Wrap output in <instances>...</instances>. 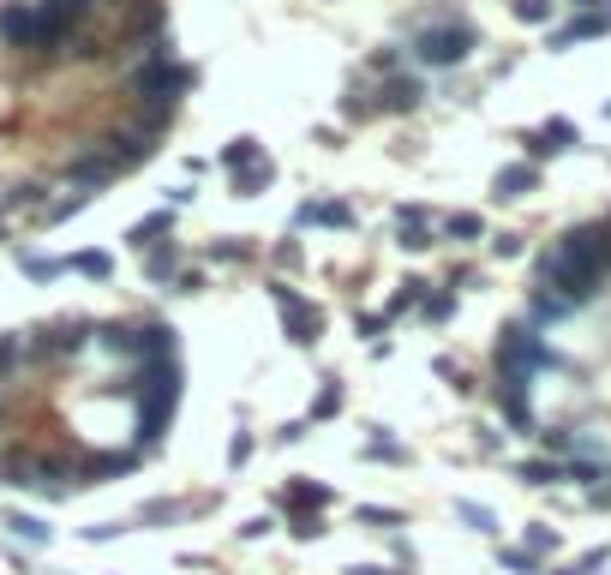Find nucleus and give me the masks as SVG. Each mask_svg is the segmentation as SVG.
<instances>
[{
    "label": "nucleus",
    "mask_w": 611,
    "mask_h": 575,
    "mask_svg": "<svg viewBox=\"0 0 611 575\" xmlns=\"http://www.w3.org/2000/svg\"><path fill=\"white\" fill-rule=\"evenodd\" d=\"M270 300H276V312H282L288 342L312 348V342H318V330H324V312H318L312 300H300V288H288V282H276V288H270Z\"/></svg>",
    "instance_id": "nucleus-6"
},
{
    "label": "nucleus",
    "mask_w": 611,
    "mask_h": 575,
    "mask_svg": "<svg viewBox=\"0 0 611 575\" xmlns=\"http://www.w3.org/2000/svg\"><path fill=\"white\" fill-rule=\"evenodd\" d=\"M306 426H312V420H288V426H282V444H300V438H306Z\"/></svg>",
    "instance_id": "nucleus-47"
},
{
    "label": "nucleus",
    "mask_w": 611,
    "mask_h": 575,
    "mask_svg": "<svg viewBox=\"0 0 611 575\" xmlns=\"http://www.w3.org/2000/svg\"><path fill=\"white\" fill-rule=\"evenodd\" d=\"M450 312H456V294H450V288H438V294L426 288V300H420V318H426V324H450Z\"/></svg>",
    "instance_id": "nucleus-28"
},
{
    "label": "nucleus",
    "mask_w": 611,
    "mask_h": 575,
    "mask_svg": "<svg viewBox=\"0 0 611 575\" xmlns=\"http://www.w3.org/2000/svg\"><path fill=\"white\" fill-rule=\"evenodd\" d=\"M66 180H72V186H84V192H90V186H108V180H114V162H108L102 150H84V156H72V162H66Z\"/></svg>",
    "instance_id": "nucleus-14"
},
{
    "label": "nucleus",
    "mask_w": 611,
    "mask_h": 575,
    "mask_svg": "<svg viewBox=\"0 0 611 575\" xmlns=\"http://www.w3.org/2000/svg\"><path fill=\"white\" fill-rule=\"evenodd\" d=\"M570 312H576L570 300H558L552 288H540V282H534V318H528L534 330H540V324H558V318H570Z\"/></svg>",
    "instance_id": "nucleus-21"
},
{
    "label": "nucleus",
    "mask_w": 611,
    "mask_h": 575,
    "mask_svg": "<svg viewBox=\"0 0 611 575\" xmlns=\"http://www.w3.org/2000/svg\"><path fill=\"white\" fill-rule=\"evenodd\" d=\"M228 462H234V468H246V462H252V438H246V432L228 444Z\"/></svg>",
    "instance_id": "nucleus-41"
},
{
    "label": "nucleus",
    "mask_w": 611,
    "mask_h": 575,
    "mask_svg": "<svg viewBox=\"0 0 611 575\" xmlns=\"http://www.w3.org/2000/svg\"><path fill=\"white\" fill-rule=\"evenodd\" d=\"M0 240H6V222H0Z\"/></svg>",
    "instance_id": "nucleus-51"
},
{
    "label": "nucleus",
    "mask_w": 611,
    "mask_h": 575,
    "mask_svg": "<svg viewBox=\"0 0 611 575\" xmlns=\"http://www.w3.org/2000/svg\"><path fill=\"white\" fill-rule=\"evenodd\" d=\"M276 264H288V270H300V246H294V240H282V246H276Z\"/></svg>",
    "instance_id": "nucleus-44"
},
{
    "label": "nucleus",
    "mask_w": 611,
    "mask_h": 575,
    "mask_svg": "<svg viewBox=\"0 0 611 575\" xmlns=\"http://www.w3.org/2000/svg\"><path fill=\"white\" fill-rule=\"evenodd\" d=\"M606 30H611V6H606V12H582V18L558 24L546 48H558V54H564V48H576V42H588V36H606Z\"/></svg>",
    "instance_id": "nucleus-12"
},
{
    "label": "nucleus",
    "mask_w": 611,
    "mask_h": 575,
    "mask_svg": "<svg viewBox=\"0 0 611 575\" xmlns=\"http://www.w3.org/2000/svg\"><path fill=\"white\" fill-rule=\"evenodd\" d=\"M252 162H264V150H258V138H234V144L222 150V168H234V174H240V168H252Z\"/></svg>",
    "instance_id": "nucleus-25"
},
{
    "label": "nucleus",
    "mask_w": 611,
    "mask_h": 575,
    "mask_svg": "<svg viewBox=\"0 0 611 575\" xmlns=\"http://www.w3.org/2000/svg\"><path fill=\"white\" fill-rule=\"evenodd\" d=\"M402 60H408L402 48H372V72H384V78H396V72H402Z\"/></svg>",
    "instance_id": "nucleus-38"
},
{
    "label": "nucleus",
    "mask_w": 611,
    "mask_h": 575,
    "mask_svg": "<svg viewBox=\"0 0 611 575\" xmlns=\"http://www.w3.org/2000/svg\"><path fill=\"white\" fill-rule=\"evenodd\" d=\"M606 480H611V468H606ZM594 498H606V504H611V486H606V492H594Z\"/></svg>",
    "instance_id": "nucleus-49"
},
{
    "label": "nucleus",
    "mask_w": 611,
    "mask_h": 575,
    "mask_svg": "<svg viewBox=\"0 0 611 575\" xmlns=\"http://www.w3.org/2000/svg\"><path fill=\"white\" fill-rule=\"evenodd\" d=\"M330 504H336V492H330V486H318V480H306V474L282 486V510H288L294 522H300V516H318V510H330Z\"/></svg>",
    "instance_id": "nucleus-9"
},
{
    "label": "nucleus",
    "mask_w": 611,
    "mask_h": 575,
    "mask_svg": "<svg viewBox=\"0 0 611 575\" xmlns=\"http://www.w3.org/2000/svg\"><path fill=\"white\" fill-rule=\"evenodd\" d=\"M456 516H462L474 534H498V516H492L486 504H474V498H462V504H456Z\"/></svg>",
    "instance_id": "nucleus-31"
},
{
    "label": "nucleus",
    "mask_w": 611,
    "mask_h": 575,
    "mask_svg": "<svg viewBox=\"0 0 611 575\" xmlns=\"http://www.w3.org/2000/svg\"><path fill=\"white\" fill-rule=\"evenodd\" d=\"M606 114H611V108H606Z\"/></svg>",
    "instance_id": "nucleus-52"
},
{
    "label": "nucleus",
    "mask_w": 611,
    "mask_h": 575,
    "mask_svg": "<svg viewBox=\"0 0 611 575\" xmlns=\"http://www.w3.org/2000/svg\"><path fill=\"white\" fill-rule=\"evenodd\" d=\"M138 258H144V276H150V282H174L180 246H174V240H162V246H150V252H138Z\"/></svg>",
    "instance_id": "nucleus-20"
},
{
    "label": "nucleus",
    "mask_w": 611,
    "mask_h": 575,
    "mask_svg": "<svg viewBox=\"0 0 611 575\" xmlns=\"http://www.w3.org/2000/svg\"><path fill=\"white\" fill-rule=\"evenodd\" d=\"M522 144H528V156L540 162V156H558V150H570V144H582V132H576L570 120H546V126H540V132H528Z\"/></svg>",
    "instance_id": "nucleus-13"
},
{
    "label": "nucleus",
    "mask_w": 611,
    "mask_h": 575,
    "mask_svg": "<svg viewBox=\"0 0 611 575\" xmlns=\"http://www.w3.org/2000/svg\"><path fill=\"white\" fill-rule=\"evenodd\" d=\"M552 366H564V360L546 348V336L534 324H504L498 330V378H534V372H552Z\"/></svg>",
    "instance_id": "nucleus-4"
},
{
    "label": "nucleus",
    "mask_w": 611,
    "mask_h": 575,
    "mask_svg": "<svg viewBox=\"0 0 611 575\" xmlns=\"http://www.w3.org/2000/svg\"><path fill=\"white\" fill-rule=\"evenodd\" d=\"M534 378H498V408L516 432H534V396H528Z\"/></svg>",
    "instance_id": "nucleus-10"
},
{
    "label": "nucleus",
    "mask_w": 611,
    "mask_h": 575,
    "mask_svg": "<svg viewBox=\"0 0 611 575\" xmlns=\"http://www.w3.org/2000/svg\"><path fill=\"white\" fill-rule=\"evenodd\" d=\"M102 336V348H114V354H132V360H174V330L168 324H108V330H96Z\"/></svg>",
    "instance_id": "nucleus-5"
},
{
    "label": "nucleus",
    "mask_w": 611,
    "mask_h": 575,
    "mask_svg": "<svg viewBox=\"0 0 611 575\" xmlns=\"http://www.w3.org/2000/svg\"><path fill=\"white\" fill-rule=\"evenodd\" d=\"M204 288V276L198 270H186V276H174V294H198Z\"/></svg>",
    "instance_id": "nucleus-45"
},
{
    "label": "nucleus",
    "mask_w": 611,
    "mask_h": 575,
    "mask_svg": "<svg viewBox=\"0 0 611 575\" xmlns=\"http://www.w3.org/2000/svg\"><path fill=\"white\" fill-rule=\"evenodd\" d=\"M18 354H24V342H18V336H0V372H12Z\"/></svg>",
    "instance_id": "nucleus-40"
},
{
    "label": "nucleus",
    "mask_w": 611,
    "mask_h": 575,
    "mask_svg": "<svg viewBox=\"0 0 611 575\" xmlns=\"http://www.w3.org/2000/svg\"><path fill=\"white\" fill-rule=\"evenodd\" d=\"M492 252H498V258H522V234H504V240H492Z\"/></svg>",
    "instance_id": "nucleus-42"
},
{
    "label": "nucleus",
    "mask_w": 611,
    "mask_h": 575,
    "mask_svg": "<svg viewBox=\"0 0 611 575\" xmlns=\"http://www.w3.org/2000/svg\"><path fill=\"white\" fill-rule=\"evenodd\" d=\"M516 480H522V486H558V480H564V462H546V456L516 462Z\"/></svg>",
    "instance_id": "nucleus-22"
},
{
    "label": "nucleus",
    "mask_w": 611,
    "mask_h": 575,
    "mask_svg": "<svg viewBox=\"0 0 611 575\" xmlns=\"http://www.w3.org/2000/svg\"><path fill=\"white\" fill-rule=\"evenodd\" d=\"M0 42L36 48V6H0Z\"/></svg>",
    "instance_id": "nucleus-16"
},
{
    "label": "nucleus",
    "mask_w": 611,
    "mask_h": 575,
    "mask_svg": "<svg viewBox=\"0 0 611 575\" xmlns=\"http://www.w3.org/2000/svg\"><path fill=\"white\" fill-rule=\"evenodd\" d=\"M516 18L522 24H546L552 18V0H516Z\"/></svg>",
    "instance_id": "nucleus-39"
},
{
    "label": "nucleus",
    "mask_w": 611,
    "mask_h": 575,
    "mask_svg": "<svg viewBox=\"0 0 611 575\" xmlns=\"http://www.w3.org/2000/svg\"><path fill=\"white\" fill-rule=\"evenodd\" d=\"M126 468H138V450H126V456H90V462H78V480L90 486V480H114V474H126Z\"/></svg>",
    "instance_id": "nucleus-19"
},
{
    "label": "nucleus",
    "mask_w": 611,
    "mask_h": 575,
    "mask_svg": "<svg viewBox=\"0 0 611 575\" xmlns=\"http://www.w3.org/2000/svg\"><path fill=\"white\" fill-rule=\"evenodd\" d=\"M534 186H540V168H534V162H504V168L492 174V198H504V204L528 198Z\"/></svg>",
    "instance_id": "nucleus-11"
},
{
    "label": "nucleus",
    "mask_w": 611,
    "mask_h": 575,
    "mask_svg": "<svg viewBox=\"0 0 611 575\" xmlns=\"http://www.w3.org/2000/svg\"><path fill=\"white\" fill-rule=\"evenodd\" d=\"M444 234L450 240H486V222L474 210H456V216H444Z\"/></svg>",
    "instance_id": "nucleus-26"
},
{
    "label": "nucleus",
    "mask_w": 611,
    "mask_h": 575,
    "mask_svg": "<svg viewBox=\"0 0 611 575\" xmlns=\"http://www.w3.org/2000/svg\"><path fill=\"white\" fill-rule=\"evenodd\" d=\"M318 534H324V522H318V516H300V522H294V540H318Z\"/></svg>",
    "instance_id": "nucleus-43"
},
{
    "label": "nucleus",
    "mask_w": 611,
    "mask_h": 575,
    "mask_svg": "<svg viewBox=\"0 0 611 575\" xmlns=\"http://www.w3.org/2000/svg\"><path fill=\"white\" fill-rule=\"evenodd\" d=\"M180 510H186V504H174V498H162V504H144V510H138V522H144V528H162V522H174Z\"/></svg>",
    "instance_id": "nucleus-35"
},
{
    "label": "nucleus",
    "mask_w": 611,
    "mask_h": 575,
    "mask_svg": "<svg viewBox=\"0 0 611 575\" xmlns=\"http://www.w3.org/2000/svg\"><path fill=\"white\" fill-rule=\"evenodd\" d=\"M420 96H426V84H420L414 72H396V78L378 84V102H372V108H378V114H414Z\"/></svg>",
    "instance_id": "nucleus-8"
},
{
    "label": "nucleus",
    "mask_w": 611,
    "mask_h": 575,
    "mask_svg": "<svg viewBox=\"0 0 611 575\" xmlns=\"http://www.w3.org/2000/svg\"><path fill=\"white\" fill-rule=\"evenodd\" d=\"M294 222H300V228H312V222H324V228H348L354 210H348L342 198H306V204L294 210Z\"/></svg>",
    "instance_id": "nucleus-15"
},
{
    "label": "nucleus",
    "mask_w": 611,
    "mask_h": 575,
    "mask_svg": "<svg viewBox=\"0 0 611 575\" xmlns=\"http://www.w3.org/2000/svg\"><path fill=\"white\" fill-rule=\"evenodd\" d=\"M270 180H276V168H270V156H264V162H252V168H240V174H234V192H240V198H258Z\"/></svg>",
    "instance_id": "nucleus-23"
},
{
    "label": "nucleus",
    "mask_w": 611,
    "mask_h": 575,
    "mask_svg": "<svg viewBox=\"0 0 611 575\" xmlns=\"http://www.w3.org/2000/svg\"><path fill=\"white\" fill-rule=\"evenodd\" d=\"M96 150H102V156L114 162V174H126V168H138V162H150V156H156V138L132 126V132H108V138H102Z\"/></svg>",
    "instance_id": "nucleus-7"
},
{
    "label": "nucleus",
    "mask_w": 611,
    "mask_h": 575,
    "mask_svg": "<svg viewBox=\"0 0 611 575\" xmlns=\"http://www.w3.org/2000/svg\"><path fill=\"white\" fill-rule=\"evenodd\" d=\"M522 552H528V558H546V552H558V528L534 522V528H528V540H522Z\"/></svg>",
    "instance_id": "nucleus-32"
},
{
    "label": "nucleus",
    "mask_w": 611,
    "mask_h": 575,
    "mask_svg": "<svg viewBox=\"0 0 611 575\" xmlns=\"http://www.w3.org/2000/svg\"><path fill=\"white\" fill-rule=\"evenodd\" d=\"M498 564H504V570H516V575H546V570H540V558H528L522 546H504V552H498Z\"/></svg>",
    "instance_id": "nucleus-34"
},
{
    "label": "nucleus",
    "mask_w": 611,
    "mask_h": 575,
    "mask_svg": "<svg viewBox=\"0 0 611 575\" xmlns=\"http://www.w3.org/2000/svg\"><path fill=\"white\" fill-rule=\"evenodd\" d=\"M360 522H366V528H378V534H390V528H402V510H378V504H366V510H360Z\"/></svg>",
    "instance_id": "nucleus-37"
},
{
    "label": "nucleus",
    "mask_w": 611,
    "mask_h": 575,
    "mask_svg": "<svg viewBox=\"0 0 611 575\" xmlns=\"http://www.w3.org/2000/svg\"><path fill=\"white\" fill-rule=\"evenodd\" d=\"M270 528H276V522H270V516H252V522H246V528H240V534H246V540H264V534H270Z\"/></svg>",
    "instance_id": "nucleus-46"
},
{
    "label": "nucleus",
    "mask_w": 611,
    "mask_h": 575,
    "mask_svg": "<svg viewBox=\"0 0 611 575\" xmlns=\"http://www.w3.org/2000/svg\"><path fill=\"white\" fill-rule=\"evenodd\" d=\"M420 300H426V282H420V276H408V282L396 288V300L384 306V324H390V318H402V312H414Z\"/></svg>",
    "instance_id": "nucleus-24"
},
{
    "label": "nucleus",
    "mask_w": 611,
    "mask_h": 575,
    "mask_svg": "<svg viewBox=\"0 0 611 575\" xmlns=\"http://www.w3.org/2000/svg\"><path fill=\"white\" fill-rule=\"evenodd\" d=\"M6 528H12L24 546H48V528H42L36 516H6Z\"/></svg>",
    "instance_id": "nucleus-33"
},
{
    "label": "nucleus",
    "mask_w": 611,
    "mask_h": 575,
    "mask_svg": "<svg viewBox=\"0 0 611 575\" xmlns=\"http://www.w3.org/2000/svg\"><path fill=\"white\" fill-rule=\"evenodd\" d=\"M114 390H132L138 396V456H150L180 408V360H150L138 366L132 378H120Z\"/></svg>",
    "instance_id": "nucleus-1"
},
{
    "label": "nucleus",
    "mask_w": 611,
    "mask_h": 575,
    "mask_svg": "<svg viewBox=\"0 0 611 575\" xmlns=\"http://www.w3.org/2000/svg\"><path fill=\"white\" fill-rule=\"evenodd\" d=\"M474 48H480V36H474L468 18H438V24H426V30L414 36L408 54H414L420 66H432V72H450V66H462Z\"/></svg>",
    "instance_id": "nucleus-3"
},
{
    "label": "nucleus",
    "mask_w": 611,
    "mask_h": 575,
    "mask_svg": "<svg viewBox=\"0 0 611 575\" xmlns=\"http://www.w3.org/2000/svg\"><path fill=\"white\" fill-rule=\"evenodd\" d=\"M174 228V210H156V216H144V222H132V234H126V246L132 252H150V246H162V234Z\"/></svg>",
    "instance_id": "nucleus-18"
},
{
    "label": "nucleus",
    "mask_w": 611,
    "mask_h": 575,
    "mask_svg": "<svg viewBox=\"0 0 611 575\" xmlns=\"http://www.w3.org/2000/svg\"><path fill=\"white\" fill-rule=\"evenodd\" d=\"M396 222H402V252H426V246L438 240V234L426 228V210H420V204H402Z\"/></svg>",
    "instance_id": "nucleus-17"
},
{
    "label": "nucleus",
    "mask_w": 611,
    "mask_h": 575,
    "mask_svg": "<svg viewBox=\"0 0 611 575\" xmlns=\"http://www.w3.org/2000/svg\"><path fill=\"white\" fill-rule=\"evenodd\" d=\"M546 575H582V570H576V564H570V570H546Z\"/></svg>",
    "instance_id": "nucleus-50"
},
{
    "label": "nucleus",
    "mask_w": 611,
    "mask_h": 575,
    "mask_svg": "<svg viewBox=\"0 0 611 575\" xmlns=\"http://www.w3.org/2000/svg\"><path fill=\"white\" fill-rule=\"evenodd\" d=\"M192 84H198V72H192V66H180V60L168 54V36H162V42H150V48H144V60L132 66V90H138L144 102H168V108H174V102H180V90H192Z\"/></svg>",
    "instance_id": "nucleus-2"
},
{
    "label": "nucleus",
    "mask_w": 611,
    "mask_h": 575,
    "mask_svg": "<svg viewBox=\"0 0 611 575\" xmlns=\"http://www.w3.org/2000/svg\"><path fill=\"white\" fill-rule=\"evenodd\" d=\"M366 456H372V462H408V450H402L396 438H384V432H378V438L366 444Z\"/></svg>",
    "instance_id": "nucleus-36"
},
{
    "label": "nucleus",
    "mask_w": 611,
    "mask_h": 575,
    "mask_svg": "<svg viewBox=\"0 0 611 575\" xmlns=\"http://www.w3.org/2000/svg\"><path fill=\"white\" fill-rule=\"evenodd\" d=\"M570 6H576V12H600V0H570Z\"/></svg>",
    "instance_id": "nucleus-48"
},
{
    "label": "nucleus",
    "mask_w": 611,
    "mask_h": 575,
    "mask_svg": "<svg viewBox=\"0 0 611 575\" xmlns=\"http://www.w3.org/2000/svg\"><path fill=\"white\" fill-rule=\"evenodd\" d=\"M18 264H24V276H30V282H54V276H66V264H60V258H36V252H18Z\"/></svg>",
    "instance_id": "nucleus-30"
},
{
    "label": "nucleus",
    "mask_w": 611,
    "mask_h": 575,
    "mask_svg": "<svg viewBox=\"0 0 611 575\" xmlns=\"http://www.w3.org/2000/svg\"><path fill=\"white\" fill-rule=\"evenodd\" d=\"M66 270H78V276H96V282H108L114 258H108V252H72V258H66Z\"/></svg>",
    "instance_id": "nucleus-27"
},
{
    "label": "nucleus",
    "mask_w": 611,
    "mask_h": 575,
    "mask_svg": "<svg viewBox=\"0 0 611 575\" xmlns=\"http://www.w3.org/2000/svg\"><path fill=\"white\" fill-rule=\"evenodd\" d=\"M330 414H342V384H336V378H324V384H318V396H312V414H306V420H330Z\"/></svg>",
    "instance_id": "nucleus-29"
}]
</instances>
